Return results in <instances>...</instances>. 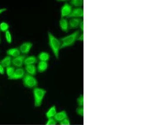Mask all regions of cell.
Here are the masks:
<instances>
[{
    "label": "cell",
    "instance_id": "cell-1",
    "mask_svg": "<svg viewBox=\"0 0 167 125\" xmlns=\"http://www.w3.org/2000/svg\"><path fill=\"white\" fill-rule=\"evenodd\" d=\"M49 44L54 53L55 58L59 59V51L61 49V42L60 40L53 35L51 32H48Z\"/></svg>",
    "mask_w": 167,
    "mask_h": 125
},
{
    "label": "cell",
    "instance_id": "cell-2",
    "mask_svg": "<svg viewBox=\"0 0 167 125\" xmlns=\"http://www.w3.org/2000/svg\"><path fill=\"white\" fill-rule=\"evenodd\" d=\"M79 34V30H77L68 36L61 38L60 40L61 42V49L74 45L77 40Z\"/></svg>",
    "mask_w": 167,
    "mask_h": 125
},
{
    "label": "cell",
    "instance_id": "cell-3",
    "mask_svg": "<svg viewBox=\"0 0 167 125\" xmlns=\"http://www.w3.org/2000/svg\"><path fill=\"white\" fill-rule=\"evenodd\" d=\"M34 105L35 107H40L42 105L47 91L44 88L36 87L33 89Z\"/></svg>",
    "mask_w": 167,
    "mask_h": 125
},
{
    "label": "cell",
    "instance_id": "cell-4",
    "mask_svg": "<svg viewBox=\"0 0 167 125\" xmlns=\"http://www.w3.org/2000/svg\"><path fill=\"white\" fill-rule=\"evenodd\" d=\"M23 83L25 87L33 88L38 86V80L33 75L26 73L23 78Z\"/></svg>",
    "mask_w": 167,
    "mask_h": 125
},
{
    "label": "cell",
    "instance_id": "cell-5",
    "mask_svg": "<svg viewBox=\"0 0 167 125\" xmlns=\"http://www.w3.org/2000/svg\"><path fill=\"white\" fill-rule=\"evenodd\" d=\"M26 74L25 69L22 68H17L15 70L14 74L8 78V79L11 80H16L22 79L24 76Z\"/></svg>",
    "mask_w": 167,
    "mask_h": 125
},
{
    "label": "cell",
    "instance_id": "cell-6",
    "mask_svg": "<svg viewBox=\"0 0 167 125\" xmlns=\"http://www.w3.org/2000/svg\"><path fill=\"white\" fill-rule=\"evenodd\" d=\"M72 6L70 4L66 3L62 6L61 9V18H67L71 14L72 11Z\"/></svg>",
    "mask_w": 167,
    "mask_h": 125
},
{
    "label": "cell",
    "instance_id": "cell-7",
    "mask_svg": "<svg viewBox=\"0 0 167 125\" xmlns=\"http://www.w3.org/2000/svg\"><path fill=\"white\" fill-rule=\"evenodd\" d=\"M26 58L25 55H20L17 57L13 58L12 59V65L14 67L20 68L24 64V61Z\"/></svg>",
    "mask_w": 167,
    "mask_h": 125
},
{
    "label": "cell",
    "instance_id": "cell-8",
    "mask_svg": "<svg viewBox=\"0 0 167 125\" xmlns=\"http://www.w3.org/2000/svg\"><path fill=\"white\" fill-rule=\"evenodd\" d=\"M32 46H33V43L31 42H24L20 45L19 49L21 53L24 55H25L30 53Z\"/></svg>",
    "mask_w": 167,
    "mask_h": 125
},
{
    "label": "cell",
    "instance_id": "cell-9",
    "mask_svg": "<svg viewBox=\"0 0 167 125\" xmlns=\"http://www.w3.org/2000/svg\"><path fill=\"white\" fill-rule=\"evenodd\" d=\"M84 17V10L82 8H76L72 9L70 14L67 18H80Z\"/></svg>",
    "mask_w": 167,
    "mask_h": 125
},
{
    "label": "cell",
    "instance_id": "cell-10",
    "mask_svg": "<svg viewBox=\"0 0 167 125\" xmlns=\"http://www.w3.org/2000/svg\"><path fill=\"white\" fill-rule=\"evenodd\" d=\"M82 21L80 18H71L69 21V29H77Z\"/></svg>",
    "mask_w": 167,
    "mask_h": 125
},
{
    "label": "cell",
    "instance_id": "cell-11",
    "mask_svg": "<svg viewBox=\"0 0 167 125\" xmlns=\"http://www.w3.org/2000/svg\"><path fill=\"white\" fill-rule=\"evenodd\" d=\"M59 26L62 31L67 33L69 31V22L66 18L61 19L59 22Z\"/></svg>",
    "mask_w": 167,
    "mask_h": 125
},
{
    "label": "cell",
    "instance_id": "cell-12",
    "mask_svg": "<svg viewBox=\"0 0 167 125\" xmlns=\"http://www.w3.org/2000/svg\"><path fill=\"white\" fill-rule=\"evenodd\" d=\"M68 118V115L65 111H62L59 112H57L56 115L54 117V119L57 122H60L64 119Z\"/></svg>",
    "mask_w": 167,
    "mask_h": 125
},
{
    "label": "cell",
    "instance_id": "cell-13",
    "mask_svg": "<svg viewBox=\"0 0 167 125\" xmlns=\"http://www.w3.org/2000/svg\"><path fill=\"white\" fill-rule=\"evenodd\" d=\"M6 54L11 57L15 58L21 55V53L19 48H14L8 50L6 51Z\"/></svg>",
    "mask_w": 167,
    "mask_h": 125
},
{
    "label": "cell",
    "instance_id": "cell-14",
    "mask_svg": "<svg viewBox=\"0 0 167 125\" xmlns=\"http://www.w3.org/2000/svg\"><path fill=\"white\" fill-rule=\"evenodd\" d=\"M25 70L27 73L33 76L37 74V68L35 65H25Z\"/></svg>",
    "mask_w": 167,
    "mask_h": 125
},
{
    "label": "cell",
    "instance_id": "cell-15",
    "mask_svg": "<svg viewBox=\"0 0 167 125\" xmlns=\"http://www.w3.org/2000/svg\"><path fill=\"white\" fill-rule=\"evenodd\" d=\"M12 58L9 55H7L6 56L3 58L2 60L0 61V64H1L4 68L9 67L12 65Z\"/></svg>",
    "mask_w": 167,
    "mask_h": 125
},
{
    "label": "cell",
    "instance_id": "cell-16",
    "mask_svg": "<svg viewBox=\"0 0 167 125\" xmlns=\"http://www.w3.org/2000/svg\"><path fill=\"white\" fill-rule=\"evenodd\" d=\"M38 61L37 57L34 55H32L26 57L24 61V64L25 65H35Z\"/></svg>",
    "mask_w": 167,
    "mask_h": 125
},
{
    "label": "cell",
    "instance_id": "cell-17",
    "mask_svg": "<svg viewBox=\"0 0 167 125\" xmlns=\"http://www.w3.org/2000/svg\"><path fill=\"white\" fill-rule=\"evenodd\" d=\"M48 67V63L47 62L44 61H40L38 63V66H37V70L38 72L42 73L45 72L47 70Z\"/></svg>",
    "mask_w": 167,
    "mask_h": 125
},
{
    "label": "cell",
    "instance_id": "cell-18",
    "mask_svg": "<svg viewBox=\"0 0 167 125\" xmlns=\"http://www.w3.org/2000/svg\"><path fill=\"white\" fill-rule=\"evenodd\" d=\"M57 108L55 106H52L49 108L46 113V116L47 119L54 118L57 113Z\"/></svg>",
    "mask_w": 167,
    "mask_h": 125
},
{
    "label": "cell",
    "instance_id": "cell-19",
    "mask_svg": "<svg viewBox=\"0 0 167 125\" xmlns=\"http://www.w3.org/2000/svg\"><path fill=\"white\" fill-rule=\"evenodd\" d=\"M38 59L40 61L47 62L50 59V55L49 53L46 52H41L38 55Z\"/></svg>",
    "mask_w": 167,
    "mask_h": 125
},
{
    "label": "cell",
    "instance_id": "cell-20",
    "mask_svg": "<svg viewBox=\"0 0 167 125\" xmlns=\"http://www.w3.org/2000/svg\"><path fill=\"white\" fill-rule=\"evenodd\" d=\"M70 4L71 6L79 8L83 6L84 1L83 0H72L70 2Z\"/></svg>",
    "mask_w": 167,
    "mask_h": 125
},
{
    "label": "cell",
    "instance_id": "cell-21",
    "mask_svg": "<svg viewBox=\"0 0 167 125\" xmlns=\"http://www.w3.org/2000/svg\"><path fill=\"white\" fill-rule=\"evenodd\" d=\"M9 26L7 23L2 22L0 24V30L3 32H6L9 30Z\"/></svg>",
    "mask_w": 167,
    "mask_h": 125
},
{
    "label": "cell",
    "instance_id": "cell-22",
    "mask_svg": "<svg viewBox=\"0 0 167 125\" xmlns=\"http://www.w3.org/2000/svg\"><path fill=\"white\" fill-rule=\"evenodd\" d=\"M15 70H16V69H15V67L12 66L7 67L6 68V74L7 75L8 78L10 77V76H12L14 74Z\"/></svg>",
    "mask_w": 167,
    "mask_h": 125
},
{
    "label": "cell",
    "instance_id": "cell-23",
    "mask_svg": "<svg viewBox=\"0 0 167 125\" xmlns=\"http://www.w3.org/2000/svg\"><path fill=\"white\" fill-rule=\"evenodd\" d=\"M5 37L7 43L11 44L12 41V34L9 30L5 32Z\"/></svg>",
    "mask_w": 167,
    "mask_h": 125
},
{
    "label": "cell",
    "instance_id": "cell-24",
    "mask_svg": "<svg viewBox=\"0 0 167 125\" xmlns=\"http://www.w3.org/2000/svg\"><path fill=\"white\" fill-rule=\"evenodd\" d=\"M76 102L79 106L84 107V96L80 95L76 100Z\"/></svg>",
    "mask_w": 167,
    "mask_h": 125
},
{
    "label": "cell",
    "instance_id": "cell-25",
    "mask_svg": "<svg viewBox=\"0 0 167 125\" xmlns=\"http://www.w3.org/2000/svg\"><path fill=\"white\" fill-rule=\"evenodd\" d=\"M76 111L78 115L80 116L84 117V107L78 106L76 109Z\"/></svg>",
    "mask_w": 167,
    "mask_h": 125
},
{
    "label": "cell",
    "instance_id": "cell-26",
    "mask_svg": "<svg viewBox=\"0 0 167 125\" xmlns=\"http://www.w3.org/2000/svg\"><path fill=\"white\" fill-rule=\"evenodd\" d=\"M57 122L54 118H49L48 119L46 125H57Z\"/></svg>",
    "mask_w": 167,
    "mask_h": 125
},
{
    "label": "cell",
    "instance_id": "cell-27",
    "mask_svg": "<svg viewBox=\"0 0 167 125\" xmlns=\"http://www.w3.org/2000/svg\"><path fill=\"white\" fill-rule=\"evenodd\" d=\"M59 124L60 125H70L71 121L69 118H67L59 122Z\"/></svg>",
    "mask_w": 167,
    "mask_h": 125
},
{
    "label": "cell",
    "instance_id": "cell-28",
    "mask_svg": "<svg viewBox=\"0 0 167 125\" xmlns=\"http://www.w3.org/2000/svg\"><path fill=\"white\" fill-rule=\"evenodd\" d=\"M5 73L4 68L2 65L0 64V74L4 75Z\"/></svg>",
    "mask_w": 167,
    "mask_h": 125
},
{
    "label": "cell",
    "instance_id": "cell-29",
    "mask_svg": "<svg viewBox=\"0 0 167 125\" xmlns=\"http://www.w3.org/2000/svg\"><path fill=\"white\" fill-rule=\"evenodd\" d=\"M77 40L80 41H81V42H83L84 41V34L83 33L81 34V35H79V36H78V39H77Z\"/></svg>",
    "mask_w": 167,
    "mask_h": 125
},
{
    "label": "cell",
    "instance_id": "cell-30",
    "mask_svg": "<svg viewBox=\"0 0 167 125\" xmlns=\"http://www.w3.org/2000/svg\"><path fill=\"white\" fill-rule=\"evenodd\" d=\"M79 27L80 28V30L81 32H83L84 31V22L83 20L81 21L80 24H79Z\"/></svg>",
    "mask_w": 167,
    "mask_h": 125
},
{
    "label": "cell",
    "instance_id": "cell-31",
    "mask_svg": "<svg viewBox=\"0 0 167 125\" xmlns=\"http://www.w3.org/2000/svg\"><path fill=\"white\" fill-rule=\"evenodd\" d=\"M7 11V9L6 8H3V9H0V14H2L3 13Z\"/></svg>",
    "mask_w": 167,
    "mask_h": 125
},
{
    "label": "cell",
    "instance_id": "cell-32",
    "mask_svg": "<svg viewBox=\"0 0 167 125\" xmlns=\"http://www.w3.org/2000/svg\"><path fill=\"white\" fill-rule=\"evenodd\" d=\"M1 37H0V43H1Z\"/></svg>",
    "mask_w": 167,
    "mask_h": 125
},
{
    "label": "cell",
    "instance_id": "cell-33",
    "mask_svg": "<svg viewBox=\"0 0 167 125\" xmlns=\"http://www.w3.org/2000/svg\"><path fill=\"white\" fill-rule=\"evenodd\" d=\"M0 31H1V30H0Z\"/></svg>",
    "mask_w": 167,
    "mask_h": 125
}]
</instances>
